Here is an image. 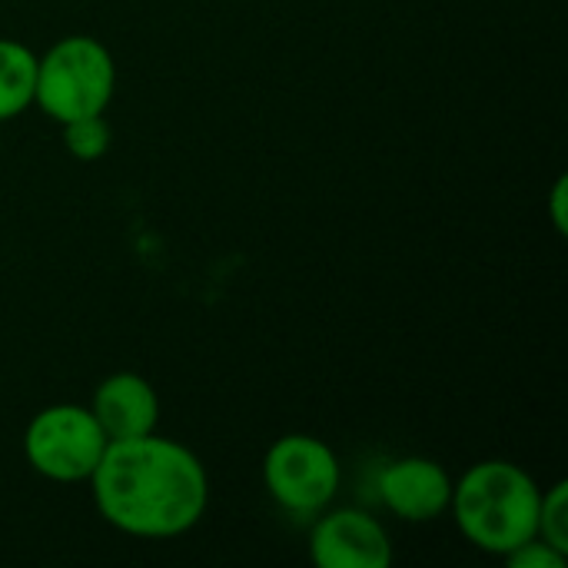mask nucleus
<instances>
[{
    "label": "nucleus",
    "mask_w": 568,
    "mask_h": 568,
    "mask_svg": "<svg viewBox=\"0 0 568 568\" xmlns=\"http://www.w3.org/2000/svg\"><path fill=\"white\" fill-rule=\"evenodd\" d=\"M542 542H549L552 549L566 552L568 556V483L559 479L556 486H549L542 493L539 503V532Z\"/></svg>",
    "instance_id": "obj_11"
},
{
    "label": "nucleus",
    "mask_w": 568,
    "mask_h": 568,
    "mask_svg": "<svg viewBox=\"0 0 568 568\" xmlns=\"http://www.w3.org/2000/svg\"><path fill=\"white\" fill-rule=\"evenodd\" d=\"M343 483V469L329 443L306 433L280 436L263 456V486L270 499L293 516L323 513Z\"/></svg>",
    "instance_id": "obj_5"
},
{
    "label": "nucleus",
    "mask_w": 568,
    "mask_h": 568,
    "mask_svg": "<svg viewBox=\"0 0 568 568\" xmlns=\"http://www.w3.org/2000/svg\"><path fill=\"white\" fill-rule=\"evenodd\" d=\"M379 499L403 523H436L449 513L453 479L426 456H403L379 473Z\"/></svg>",
    "instance_id": "obj_7"
},
{
    "label": "nucleus",
    "mask_w": 568,
    "mask_h": 568,
    "mask_svg": "<svg viewBox=\"0 0 568 568\" xmlns=\"http://www.w3.org/2000/svg\"><path fill=\"white\" fill-rule=\"evenodd\" d=\"M310 559L320 568H389L393 542L376 516L336 509L316 519L310 532Z\"/></svg>",
    "instance_id": "obj_6"
},
{
    "label": "nucleus",
    "mask_w": 568,
    "mask_h": 568,
    "mask_svg": "<svg viewBox=\"0 0 568 568\" xmlns=\"http://www.w3.org/2000/svg\"><path fill=\"white\" fill-rule=\"evenodd\" d=\"M568 193V180L566 176H559V180H556V186H552V200H549V203H552V223H556V230H559V233H566V196Z\"/></svg>",
    "instance_id": "obj_13"
},
{
    "label": "nucleus",
    "mask_w": 568,
    "mask_h": 568,
    "mask_svg": "<svg viewBox=\"0 0 568 568\" xmlns=\"http://www.w3.org/2000/svg\"><path fill=\"white\" fill-rule=\"evenodd\" d=\"M509 568H566L568 556L552 549L549 542H542L539 536H532L529 542H523L519 549H513L506 556Z\"/></svg>",
    "instance_id": "obj_12"
},
{
    "label": "nucleus",
    "mask_w": 568,
    "mask_h": 568,
    "mask_svg": "<svg viewBox=\"0 0 568 568\" xmlns=\"http://www.w3.org/2000/svg\"><path fill=\"white\" fill-rule=\"evenodd\" d=\"M37 90V53L10 37H0V123L33 106Z\"/></svg>",
    "instance_id": "obj_9"
},
{
    "label": "nucleus",
    "mask_w": 568,
    "mask_h": 568,
    "mask_svg": "<svg viewBox=\"0 0 568 568\" xmlns=\"http://www.w3.org/2000/svg\"><path fill=\"white\" fill-rule=\"evenodd\" d=\"M90 413L106 433V439L120 443V439H136L156 429L160 399H156V389L140 373H113L97 386Z\"/></svg>",
    "instance_id": "obj_8"
},
{
    "label": "nucleus",
    "mask_w": 568,
    "mask_h": 568,
    "mask_svg": "<svg viewBox=\"0 0 568 568\" xmlns=\"http://www.w3.org/2000/svg\"><path fill=\"white\" fill-rule=\"evenodd\" d=\"M113 90H116V63L110 50L87 33L63 37L43 57H37L33 103L53 123L106 113Z\"/></svg>",
    "instance_id": "obj_3"
},
{
    "label": "nucleus",
    "mask_w": 568,
    "mask_h": 568,
    "mask_svg": "<svg viewBox=\"0 0 568 568\" xmlns=\"http://www.w3.org/2000/svg\"><path fill=\"white\" fill-rule=\"evenodd\" d=\"M539 503L542 489L523 466L486 459L453 483L449 513L479 552L506 559L539 532Z\"/></svg>",
    "instance_id": "obj_2"
},
{
    "label": "nucleus",
    "mask_w": 568,
    "mask_h": 568,
    "mask_svg": "<svg viewBox=\"0 0 568 568\" xmlns=\"http://www.w3.org/2000/svg\"><path fill=\"white\" fill-rule=\"evenodd\" d=\"M110 439L90 406L57 403L40 409L23 429L27 466L50 483H87Z\"/></svg>",
    "instance_id": "obj_4"
},
{
    "label": "nucleus",
    "mask_w": 568,
    "mask_h": 568,
    "mask_svg": "<svg viewBox=\"0 0 568 568\" xmlns=\"http://www.w3.org/2000/svg\"><path fill=\"white\" fill-rule=\"evenodd\" d=\"M60 126H63V146L70 150V156L87 160V163L100 160L110 150V143H113V130L103 120V113L80 116V120L60 123Z\"/></svg>",
    "instance_id": "obj_10"
},
{
    "label": "nucleus",
    "mask_w": 568,
    "mask_h": 568,
    "mask_svg": "<svg viewBox=\"0 0 568 568\" xmlns=\"http://www.w3.org/2000/svg\"><path fill=\"white\" fill-rule=\"evenodd\" d=\"M87 483L103 523L136 539L183 536L210 503L200 456L153 433L110 443Z\"/></svg>",
    "instance_id": "obj_1"
}]
</instances>
